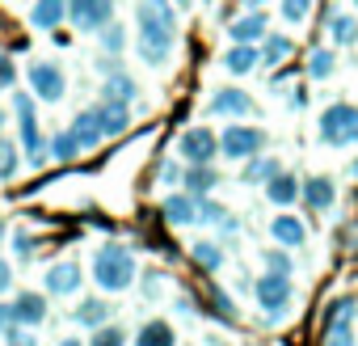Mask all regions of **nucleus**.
<instances>
[{
	"mask_svg": "<svg viewBox=\"0 0 358 346\" xmlns=\"http://www.w3.org/2000/svg\"><path fill=\"white\" fill-rule=\"evenodd\" d=\"M135 26H139V60L160 68L173 51V34H177V18H173V5L169 0H139V13H135Z\"/></svg>",
	"mask_w": 358,
	"mask_h": 346,
	"instance_id": "obj_1",
	"label": "nucleus"
},
{
	"mask_svg": "<svg viewBox=\"0 0 358 346\" xmlns=\"http://www.w3.org/2000/svg\"><path fill=\"white\" fill-rule=\"evenodd\" d=\"M93 283L101 291H127L135 283V258L127 245H101L93 254Z\"/></svg>",
	"mask_w": 358,
	"mask_h": 346,
	"instance_id": "obj_2",
	"label": "nucleus"
},
{
	"mask_svg": "<svg viewBox=\"0 0 358 346\" xmlns=\"http://www.w3.org/2000/svg\"><path fill=\"white\" fill-rule=\"evenodd\" d=\"M320 139L329 144V148H350V144H358V106H329L324 114H320Z\"/></svg>",
	"mask_w": 358,
	"mask_h": 346,
	"instance_id": "obj_3",
	"label": "nucleus"
},
{
	"mask_svg": "<svg viewBox=\"0 0 358 346\" xmlns=\"http://www.w3.org/2000/svg\"><path fill=\"white\" fill-rule=\"evenodd\" d=\"M13 114L22 123V148L30 156V165H43L47 160V139L38 131V118H34V93H17L13 97Z\"/></svg>",
	"mask_w": 358,
	"mask_h": 346,
	"instance_id": "obj_4",
	"label": "nucleus"
},
{
	"mask_svg": "<svg viewBox=\"0 0 358 346\" xmlns=\"http://www.w3.org/2000/svg\"><path fill=\"white\" fill-rule=\"evenodd\" d=\"M253 296H257L262 312H266L270 321H278V317L291 308V275H278V270H270L266 279H257V283H253Z\"/></svg>",
	"mask_w": 358,
	"mask_h": 346,
	"instance_id": "obj_5",
	"label": "nucleus"
},
{
	"mask_svg": "<svg viewBox=\"0 0 358 346\" xmlns=\"http://www.w3.org/2000/svg\"><path fill=\"white\" fill-rule=\"evenodd\" d=\"M64 18L76 26V30H101L110 18H114V0H64Z\"/></svg>",
	"mask_w": 358,
	"mask_h": 346,
	"instance_id": "obj_6",
	"label": "nucleus"
},
{
	"mask_svg": "<svg viewBox=\"0 0 358 346\" xmlns=\"http://www.w3.org/2000/svg\"><path fill=\"white\" fill-rule=\"evenodd\" d=\"M262 148H266V135L257 127H228L220 135V156H228V160H249Z\"/></svg>",
	"mask_w": 358,
	"mask_h": 346,
	"instance_id": "obj_7",
	"label": "nucleus"
},
{
	"mask_svg": "<svg viewBox=\"0 0 358 346\" xmlns=\"http://www.w3.org/2000/svg\"><path fill=\"white\" fill-rule=\"evenodd\" d=\"M177 152H182L190 165H211L220 156V135L207 131V127H190V131H182V139H177Z\"/></svg>",
	"mask_w": 358,
	"mask_h": 346,
	"instance_id": "obj_8",
	"label": "nucleus"
},
{
	"mask_svg": "<svg viewBox=\"0 0 358 346\" xmlns=\"http://www.w3.org/2000/svg\"><path fill=\"white\" fill-rule=\"evenodd\" d=\"M30 93L38 102H59L64 97V68L59 64H30Z\"/></svg>",
	"mask_w": 358,
	"mask_h": 346,
	"instance_id": "obj_9",
	"label": "nucleus"
},
{
	"mask_svg": "<svg viewBox=\"0 0 358 346\" xmlns=\"http://www.w3.org/2000/svg\"><path fill=\"white\" fill-rule=\"evenodd\" d=\"M207 110L211 114H220V118H245V114H253V97L249 93H241V89H220V93H211V102H207Z\"/></svg>",
	"mask_w": 358,
	"mask_h": 346,
	"instance_id": "obj_10",
	"label": "nucleus"
},
{
	"mask_svg": "<svg viewBox=\"0 0 358 346\" xmlns=\"http://www.w3.org/2000/svg\"><path fill=\"white\" fill-rule=\"evenodd\" d=\"M72 135H76V144L80 148H93V144H101L106 139V127H101V106H93V110H80L76 118H72V127H68Z\"/></svg>",
	"mask_w": 358,
	"mask_h": 346,
	"instance_id": "obj_11",
	"label": "nucleus"
},
{
	"mask_svg": "<svg viewBox=\"0 0 358 346\" xmlns=\"http://www.w3.org/2000/svg\"><path fill=\"white\" fill-rule=\"evenodd\" d=\"M266 30H270V18H266L262 9H249L245 18H236V22L228 26V34H232L236 43H257V39H266Z\"/></svg>",
	"mask_w": 358,
	"mask_h": 346,
	"instance_id": "obj_12",
	"label": "nucleus"
},
{
	"mask_svg": "<svg viewBox=\"0 0 358 346\" xmlns=\"http://www.w3.org/2000/svg\"><path fill=\"white\" fill-rule=\"evenodd\" d=\"M270 237H274L278 245H287V249H299V245L308 241V228H303L299 216H274V220H270Z\"/></svg>",
	"mask_w": 358,
	"mask_h": 346,
	"instance_id": "obj_13",
	"label": "nucleus"
},
{
	"mask_svg": "<svg viewBox=\"0 0 358 346\" xmlns=\"http://www.w3.org/2000/svg\"><path fill=\"white\" fill-rule=\"evenodd\" d=\"M43 283H47L51 296H72V291H80V266L76 262H59V266L47 270Z\"/></svg>",
	"mask_w": 358,
	"mask_h": 346,
	"instance_id": "obj_14",
	"label": "nucleus"
},
{
	"mask_svg": "<svg viewBox=\"0 0 358 346\" xmlns=\"http://www.w3.org/2000/svg\"><path fill=\"white\" fill-rule=\"evenodd\" d=\"M43 317H47V300L38 291H22L13 300V321L17 325H43Z\"/></svg>",
	"mask_w": 358,
	"mask_h": 346,
	"instance_id": "obj_15",
	"label": "nucleus"
},
{
	"mask_svg": "<svg viewBox=\"0 0 358 346\" xmlns=\"http://www.w3.org/2000/svg\"><path fill=\"white\" fill-rule=\"evenodd\" d=\"M139 97V85L131 81V76H122V72H110L106 81H101V102H122V106H131Z\"/></svg>",
	"mask_w": 358,
	"mask_h": 346,
	"instance_id": "obj_16",
	"label": "nucleus"
},
{
	"mask_svg": "<svg viewBox=\"0 0 358 346\" xmlns=\"http://www.w3.org/2000/svg\"><path fill=\"white\" fill-rule=\"evenodd\" d=\"M299 199H303L312 212H324V207H333L337 191H333V182H329V178H308V182L299 186Z\"/></svg>",
	"mask_w": 358,
	"mask_h": 346,
	"instance_id": "obj_17",
	"label": "nucleus"
},
{
	"mask_svg": "<svg viewBox=\"0 0 358 346\" xmlns=\"http://www.w3.org/2000/svg\"><path fill=\"white\" fill-rule=\"evenodd\" d=\"M266 199H270V203H278V207H291V203L299 199V182L291 178V173H282V169H278L274 178L266 182Z\"/></svg>",
	"mask_w": 358,
	"mask_h": 346,
	"instance_id": "obj_18",
	"label": "nucleus"
},
{
	"mask_svg": "<svg viewBox=\"0 0 358 346\" xmlns=\"http://www.w3.org/2000/svg\"><path fill=\"white\" fill-rule=\"evenodd\" d=\"M182 182H186V191H190L194 199H203V195H211L224 178H220V173H215L211 165H194L190 173H182Z\"/></svg>",
	"mask_w": 358,
	"mask_h": 346,
	"instance_id": "obj_19",
	"label": "nucleus"
},
{
	"mask_svg": "<svg viewBox=\"0 0 358 346\" xmlns=\"http://www.w3.org/2000/svg\"><path fill=\"white\" fill-rule=\"evenodd\" d=\"M164 220H169L173 228L194 224V220H199V203H194V195H173V199L164 203Z\"/></svg>",
	"mask_w": 358,
	"mask_h": 346,
	"instance_id": "obj_20",
	"label": "nucleus"
},
{
	"mask_svg": "<svg viewBox=\"0 0 358 346\" xmlns=\"http://www.w3.org/2000/svg\"><path fill=\"white\" fill-rule=\"evenodd\" d=\"M257 60H262V51H257L253 43H236V47L224 55V68H228L232 76H245V72H253V68H257Z\"/></svg>",
	"mask_w": 358,
	"mask_h": 346,
	"instance_id": "obj_21",
	"label": "nucleus"
},
{
	"mask_svg": "<svg viewBox=\"0 0 358 346\" xmlns=\"http://www.w3.org/2000/svg\"><path fill=\"white\" fill-rule=\"evenodd\" d=\"M329 39H333L337 47H354V43H358V22L345 18V13H333V18H329Z\"/></svg>",
	"mask_w": 358,
	"mask_h": 346,
	"instance_id": "obj_22",
	"label": "nucleus"
},
{
	"mask_svg": "<svg viewBox=\"0 0 358 346\" xmlns=\"http://www.w3.org/2000/svg\"><path fill=\"white\" fill-rule=\"evenodd\" d=\"M101 127H106V135H122V131L131 127L127 106H122V102H101Z\"/></svg>",
	"mask_w": 358,
	"mask_h": 346,
	"instance_id": "obj_23",
	"label": "nucleus"
},
{
	"mask_svg": "<svg viewBox=\"0 0 358 346\" xmlns=\"http://www.w3.org/2000/svg\"><path fill=\"white\" fill-rule=\"evenodd\" d=\"M30 22H34L38 30H55V26L64 22V0H38L34 13H30Z\"/></svg>",
	"mask_w": 358,
	"mask_h": 346,
	"instance_id": "obj_24",
	"label": "nucleus"
},
{
	"mask_svg": "<svg viewBox=\"0 0 358 346\" xmlns=\"http://www.w3.org/2000/svg\"><path fill=\"white\" fill-rule=\"evenodd\" d=\"M274 173H278V160H274V156H249L241 182H270Z\"/></svg>",
	"mask_w": 358,
	"mask_h": 346,
	"instance_id": "obj_25",
	"label": "nucleus"
},
{
	"mask_svg": "<svg viewBox=\"0 0 358 346\" xmlns=\"http://www.w3.org/2000/svg\"><path fill=\"white\" fill-rule=\"evenodd\" d=\"M333 68H337V55H333L329 47H316V51L308 55V76H312V81H329Z\"/></svg>",
	"mask_w": 358,
	"mask_h": 346,
	"instance_id": "obj_26",
	"label": "nucleus"
},
{
	"mask_svg": "<svg viewBox=\"0 0 358 346\" xmlns=\"http://www.w3.org/2000/svg\"><path fill=\"white\" fill-rule=\"evenodd\" d=\"M190 258H194L203 270H220V266H224V249H220L215 241H194V245H190Z\"/></svg>",
	"mask_w": 358,
	"mask_h": 346,
	"instance_id": "obj_27",
	"label": "nucleus"
},
{
	"mask_svg": "<svg viewBox=\"0 0 358 346\" xmlns=\"http://www.w3.org/2000/svg\"><path fill=\"white\" fill-rule=\"evenodd\" d=\"M135 342H143V346H169V342H173V325H164V321H148V325H139Z\"/></svg>",
	"mask_w": 358,
	"mask_h": 346,
	"instance_id": "obj_28",
	"label": "nucleus"
},
{
	"mask_svg": "<svg viewBox=\"0 0 358 346\" xmlns=\"http://www.w3.org/2000/svg\"><path fill=\"white\" fill-rule=\"evenodd\" d=\"M110 317H114V312H110L106 300H85V304L76 308V321H80V325H93V329H97L101 321H110Z\"/></svg>",
	"mask_w": 358,
	"mask_h": 346,
	"instance_id": "obj_29",
	"label": "nucleus"
},
{
	"mask_svg": "<svg viewBox=\"0 0 358 346\" xmlns=\"http://www.w3.org/2000/svg\"><path fill=\"white\" fill-rule=\"evenodd\" d=\"M47 148H51L47 156H55V160H72V156L80 152V144H76V135H72V131H59L55 139H47Z\"/></svg>",
	"mask_w": 358,
	"mask_h": 346,
	"instance_id": "obj_30",
	"label": "nucleus"
},
{
	"mask_svg": "<svg viewBox=\"0 0 358 346\" xmlns=\"http://www.w3.org/2000/svg\"><path fill=\"white\" fill-rule=\"evenodd\" d=\"M22 156H17V144L13 139H0V182H9L13 173H17Z\"/></svg>",
	"mask_w": 358,
	"mask_h": 346,
	"instance_id": "obj_31",
	"label": "nucleus"
},
{
	"mask_svg": "<svg viewBox=\"0 0 358 346\" xmlns=\"http://www.w3.org/2000/svg\"><path fill=\"white\" fill-rule=\"evenodd\" d=\"M97 34H101V51H110V55H118V51L127 47V34H122V26H118L114 18H110V22H106Z\"/></svg>",
	"mask_w": 358,
	"mask_h": 346,
	"instance_id": "obj_32",
	"label": "nucleus"
},
{
	"mask_svg": "<svg viewBox=\"0 0 358 346\" xmlns=\"http://www.w3.org/2000/svg\"><path fill=\"white\" fill-rule=\"evenodd\" d=\"M291 47H295V43H291L287 34H274V39H266V47H262V60H266V64H282V60L291 55Z\"/></svg>",
	"mask_w": 358,
	"mask_h": 346,
	"instance_id": "obj_33",
	"label": "nucleus"
},
{
	"mask_svg": "<svg viewBox=\"0 0 358 346\" xmlns=\"http://www.w3.org/2000/svg\"><path fill=\"white\" fill-rule=\"evenodd\" d=\"M354 308H358V304H354L350 296H341V300H333V304L324 308V325H333V321H350V317H354Z\"/></svg>",
	"mask_w": 358,
	"mask_h": 346,
	"instance_id": "obj_34",
	"label": "nucleus"
},
{
	"mask_svg": "<svg viewBox=\"0 0 358 346\" xmlns=\"http://www.w3.org/2000/svg\"><path fill=\"white\" fill-rule=\"evenodd\" d=\"M308 13H312V0H282V18L287 22H308Z\"/></svg>",
	"mask_w": 358,
	"mask_h": 346,
	"instance_id": "obj_35",
	"label": "nucleus"
},
{
	"mask_svg": "<svg viewBox=\"0 0 358 346\" xmlns=\"http://www.w3.org/2000/svg\"><path fill=\"white\" fill-rule=\"evenodd\" d=\"M211 291V304H215V312H220V321H228V325H236V308H232V300L220 291V287H207Z\"/></svg>",
	"mask_w": 358,
	"mask_h": 346,
	"instance_id": "obj_36",
	"label": "nucleus"
},
{
	"mask_svg": "<svg viewBox=\"0 0 358 346\" xmlns=\"http://www.w3.org/2000/svg\"><path fill=\"white\" fill-rule=\"evenodd\" d=\"M93 342H97V346H106V342H127V329H118V325H106V321H101V325L93 329Z\"/></svg>",
	"mask_w": 358,
	"mask_h": 346,
	"instance_id": "obj_37",
	"label": "nucleus"
},
{
	"mask_svg": "<svg viewBox=\"0 0 358 346\" xmlns=\"http://www.w3.org/2000/svg\"><path fill=\"white\" fill-rule=\"evenodd\" d=\"M13 85H17V64L0 51V89H13Z\"/></svg>",
	"mask_w": 358,
	"mask_h": 346,
	"instance_id": "obj_38",
	"label": "nucleus"
},
{
	"mask_svg": "<svg viewBox=\"0 0 358 346\" xmlns=\"http://www.w3.org/2000/svg\"><path fill=\"white\" fill-rule=\"evenodd\" d=\"M199 220H203V224H224L228 212H224L220 203H199Z\"/></svg>",
	"mask_w": 358,
	"mask_h": 346,
	"instance_id": "obj_39",
	"label": "nucleus"
},
{
	"mask_svg": "<svg viewBox=\"0 0 358 346\" xmlns=\"http://www.w3.org/2000/svg\"><path fill=\"white\" fill-rule=\"evenodd\" d=\"M350 338H354L350 321H333V325H324V342H350Z\"/></svg>",
	"mask_w": 358,
	"mask_h": 346,
	"instance_id": "obj_40",
	"label": "nucleus"
},
{
	"mask_svg": "<svg viewBox=\"0 0 358 346\" xmlns=\"http://www.w3.org/2000/svg\"><path fill=\"white\" fill-rule=\"evenodd\" d=\"M156 178H160V186H177V182H182V165H173V160H164V165L156 169Z\"/></svg>",
	"mask_w": 358,
	"mask_h": 346,
	"instance_id": "obj_41",
	"label": "nucleus"
},
{
	"mask_svg": "<svg viewBox=\"0 0 358 346\" xmlns=\"http://www.w3.org/2000/svg\"><path fill=\"white\" fill-rule=\"evenodd\" d=\"M266 266H270V270H278V275H291V258H287V254H278V249H270V254H266Z\"/></svg>",
	"mask_w": 358,
	"mask_h": 346,
	"instance_id": "obj_42",
	"label": "nucleus"
},
{
	"mask_svg": "<svg viewBox=\"0 0 358 346\" xmlns=\"http://www.w3.org/2000/svg\"><path fill=\"white\" fill-rule=\"evenodd\" d=\"M34 254V237L30 233H17V258H30Z\"/></svg>",
	"mask_w": 358,
	"mask_h": 346,
	"instance_id": "obj_43",
	"label": "nucleus"
},
{
	"mask_svg": "<svg viewBox=\"0 0 358 346\" xmlns=\"http://www.w3.org/2000/svg\"><path fill=\"white\" fill-rule=\"evenodd\" d=\"M13 283V270H9V262L5 258H0V296H5V287Z\"/></svg>",
	"mask_w": 358,
	"mask_h": 346,
	"instance_id": "obj_44",
	"label": "nucleus"
},
{
	"mask_svg": "<svg viewBox=\"0 0 358 346\" xmlns=\"http://www.w3.org/2000/svg\"><path fill=\"white\" fill-rule=\"evenodd\" d=\"M13 321V304H0V329H5Z\"/></svg>",
	"mask_w": 358,
	"mask_h": 346,
	"instance_id": "obj_45",
	"label": "nucleus"
},
{
	"mask_svg": "<svg viewBox=\"0 0 358 346\" xmlns=\"http://www.w3.org/2000/svg\"><path fill=\"white\" fill-rule=\"evenodd\" d=\"M173 5H182V9H186V5H199V0H173Z\"/></svg>",
	"mask_w": 358,
	"mask_h": 346,
	"instance_id": "obj_46",
	"label": "nucleus"
},
{
	"mask_svg": "<svg viewBox=\"0 0 358 346\" xmlns=\"http://www.w3.org/2000/svg\"><path fill=\"white\" fill-rule=\"evenodd\" d=\"M241 5H249V9H257V5H262V0H241Z\"/></svg>",
	"mask_w": 358,
	"mask_h": 346,
	"instance_id": "obj_47",
	"label": "nucleus"
},
{
	"mask_svg": "<svg viewBox=\"0 0 358 346\" xmlns=\"http://www.w3.org/2000/svg\"><path fill=\"white\" fill-rule=\"evenodd\" d=\"M350 178H358V160H354V165H350Z\"/></svg>",
	"mask_w": 358,
	"mask_h": 346,
	"instance_id": "obj_48",
	"label": "nucleus"
},
{
	"mask_svg": "<svg viewBox=\"0 0 358 346\" xmlns=\"http://www.w3.org/2000/svg\"><path fill=\"white\" fill-rule=\"evenodd\" d=\"M0 127H5V110H0Z\"/></svg>",
	"mask_w": 358,
	"mask_h": 346,
	"instance_id": "obj_49",
	"label": "nucleus"
},
{
	"mask_svg": "<svg viewBox=\"0 0 358 346\" xmlns=\"http://www.w3.org/2000/svg\"><path fill=\"white\" fill-rule=\"evenodd\" d=\"M354 5H358V0H354Z\"/></svg>",
	"mask_w": 358,
	"mask_h": 346,
	"instance_id": "obj_50",
	"label": "nucleus"
}]
</instances>
